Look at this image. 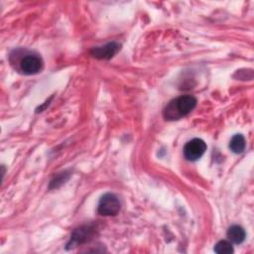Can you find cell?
<instances>
[{
    "mask_svg": "<svg viewBox=\"0 0 254 254\" xmlns=\"http://www.w3.org/2000/svg\"><path fill=\"white\" fill-rule=\"evenodd\" d=\"M246 237V233L243 227L240 225H232L227 230V238L228 241L234 244H240L244 241Z\"/></svg>",
    "mask_w": 254,
    "mask_h": 254,
    "instance_id": "52a82bcc",
    "label": "cell"
},
{
    "mask_svg": "<svg viewBox=\"0 0 254 254\" xmlns=\"http://www.w3.org/2000/svg\"><path fill=\"white\" fill-rule=\"evenodd\" d=\"M196 105V99L192 95H182L173 99L164 109L163 116L166 120H179L188 115Z\"/></svg>",
    "mask_w": 254,
    "mask_h": 254,
    "instance_id": "6da1fadb",
    "label": "cell"
},
{
    "mask_svg": "<svg viewBox=\"0 0 254 254\" xmlns=\"http://www.w3.org/2000/svg\"><path fill=\"white\" fill-rule=\"evenodd\" d=\"M120 201L118 197L111 192H107L101 196L98 202L97 211L104 216L116 215L120 210Z\"/></svg>",
    "mask_w": 254,
    "mask_h": 254,
    "instance_id": "7a4b0ae2",
    "label": "cell"
},
{
    "mask_svg": "<svg viewBox=\"0 0 254 254\" xmlns=\"http://www.w3.org/2000/svg\"><path fill=\"white\" fill-rule=\"evenodd\" d=\"M120 50V45L116 42L108 43L102 47L93 48L90 55L99 60H109Z\"/></svg>",
    "mask_w": 254,
    "mask_h": 254,
    "instance_id": "8992f818",
    "label": "cell"
},
{
    "mask_svg": "<svg viewBox=\"0 0 254 254\" xmlns=\"http://www.w3.org/2000/svg\"><path fill=\"white\" fill-rule=\"evenodd\" d=\"M214 251L218 254H231L233 253L232 243L227 240H220L214 246Z\"/></svg>",
    "mask_w": 254,
    "mask_h": 254,
    "instance_id": "9c48e42d",
    "label": "cell"
},
{
    "mask_svg": "<svg viewBox=\"0 0 254 254\" xmlns=\"http://www.w3.org/2000/svg\"><path fill=\"white\" fill-rule=\"evenodd\" d=\"M94 234H95V230L92 226H90V225L81 226L73 231V233L70 237V241L66 245L67 246L66 248L69 249V248L75 247L78 244L89 242L90 240H92Z\"/></svg>",
    "mask_w": 254,
    "mask_h": 254,
    "instance_id": "5b68a950",
    "label": "cell"
},
{
    "mask_svg": "<svg viewBox=\"0 0 254 254\" xmlns=\"http://www.w3.org/2000/svg\"><path fill=\"white\" fill-rule=\"evenodd\" d=\"M245 146H246V141L244 136L241 134H235L229 142V148L235 154L242 153L245 149Z\"/></svg>",
    "mask_w": 254,
    "mask_h": 254,
    "instance_id": "ba28073f",
    "label": "cell"
},
{
    "mask_svg": "<svg viewBox=\"0 0 254 254\" xmlns=\"http://www.w3.org/2000/svg\"><path fill=\"white\" fill-rule=\"evenodd\" d=\"M206 151V144L199 138H194L189 141L184 147V155L188 161L198 160Z\"/></svg>",
    "mask_w": 254,
    "mask_h": 254,
    "instance_id": "3957f363",
    "label": "cell"
},
{
    "mask_svg": "<svg viewBox=\"0 0 254 254\" xmlns=\"http://www.w3.org/2000/svg\"><path fill=\"white\" fill-rule=\"evenodd\" d=\"M20 70L24 74H36L43 67V61L38 55L29 54L23 57L20 61Z\"/></svg>",
    "mask_w": 254,
    "mask_h": 254,
    "instance_id": "277c9868",
    "label": "cell"
}]
</instances>
